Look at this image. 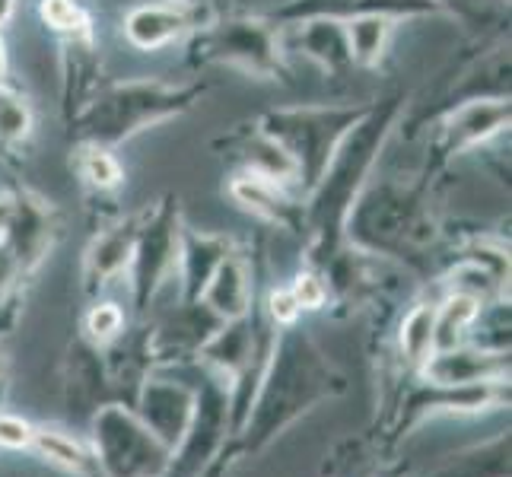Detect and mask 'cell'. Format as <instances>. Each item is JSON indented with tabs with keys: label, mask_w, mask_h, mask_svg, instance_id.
Here are the masks:
<instances>
[{
	"label": "cell",
	"mask_w": 512,
	"mask_h": 477,
	"mask_svg": "<svg viewBox=\"0 0 512 477\" xmlns=\"http://www.w3.org/2000/svg\"><path fill=\"white\" fill-rule=\"evenodd\" d=\"M408 96L392 93L369 102L366 115L350 128V134L334 150L322 179L303 198V236L312 268L325 264L344 249V223L353 201L360 198L366 182L379 169V159L388 150V140L398 134Z\"/></svg>",
	"instance_id": "cell-1"
},
{
	"label": "cell",
	"mask_w": 512,
	"mask_h": 477,
	"mask_svg": "<svg viewBox=\"0 0 512 477\" xmlns=\"http://www.w3.org/2000/svg\"><path fill=\"white\" fill-rule=\"evenodd\" d=\"M433 179L376 175L353 201L344 223V245L376 258L417 261L439 239V217L430 201Z\"/></svg>",
	"instance_id": "cell-2"
},
{
	"label": "cell",
	"mask_w": 512,
	"mask_h": 477,
	"mask_svg": "<svg viewBox=\"0 0 512 477\" xmlns=\"http://www.w3.org/2000/svg\"><path fill=\"white\" fill-rule=\"evenodd\" d=\"M204 93V80L172 83L160 77H131L102 83L93 99L67 121V134L74 144L118 150L144 131L182 118L204 99Z\"/></svg>",
	"instance_id": "cell-3"
},
{
	"label": "cell",
	"mask_w": 512,
	"mask_h": 477,
	"mask_svg": "<svg viewBox=\"0 0 512 477\" xmlns=\"http://www.w3.org/2000/svg\"><path fill=\"white\" fill-rule=\"evenodd\" d=\"M331 382V366L325 363L322 350L309 341V334L296 325L280 331L274 328V344L245 411V443H268L277 430H284L290 420L322 401Z\"/></svg>",
	"instance_id": "cell-4"
},
{
	"label": "cell",
	"mask_w": 512,
	"mask_h": 477,
	"mask_svg": "<svg viewBox=\"0 0 512 477\" xmlns=\"http://www.w3.org/2000/svg\"><path fill=\"white\" fill-rule=\"evenodd\" d=\"M191 67H229L245 77L290 83V58L280 45V26L271 16H223L207 20L185 39Z\"/></svg>",
	"instance_id": "cell-5"
},
{
	"label": "cell",
	"mask_w": 512,
	"mask_h": 477,
	"mask_svg": "<svg viewBox=\"0 0 512 477\" xmlns=\"http://www.w3.org/2000/svg\"><path fill=\"white\" fill-rule=\"evenodd\" d=\"M369 102L350 105H277L261 112L255 121L264 134H271L296 166V191L306 198L312 185L322 179L325 166L331 163L334 150L350 134V128L366 115Z\"/></svg>",
	"instance_id": "cell-6"
},
{
	"label": "cell",
	"mask_w": 512,
	"mask_h": 477,
	"mask_svg": "<svg viewBox=\"0 0 512 477\" xmlns=\"http://www.w3.org/2000/svg\"><path fill=\"white\" fill-rule=\"evenodd\" d=\"M182 207L175 194H160L140 210V226L134 239V255L128 264L131 303L137 312H147L175 268H179V239H182Z\"/></svg>",
	"instance_id": "cell-7"
},
{
	"label": "cell",
	"mask_w": 512,
	"mask_h": 477,
	"mask_svg": "<svg viewBox=\"0 0 512 477\" xmlns=\"http://www.w3.org/2000/svg\"><path fill=\"white\" fill-rule=\"evenodd\" d=\"M93 449L105 477H169L172 468V449L121 404L96 411Z\"/></svg>",
	"instance_id": "cell-8"
},
{
	"label": "cell",
	"mask_w": 512,
	"mask_h": 477,
	"mask_svg": "<svg viewBox=\"0 0 512 477\" xmlns=\"http://www.w3.org/2000/svg\"><path fill=\"white\" fill-rule=\"evenodd\" d=\"M509 118H512L509 99H471L443 112L430 125L433 128L430 156H427V169L420 175L436 179L455 159H462L468 153H481V147L493 144V140L509 131Z\"/></svg>",
	"instance_id": "cell-9"
},
{
	"label": "cell",
	"mask_w": 512,
	"mask_h": 477,
	"mask_svg": "<svg viewBox=\"0 0 512 477\" xmlns=\"http://www.w3.org/2000/svg\"><path fill=\"white\" fill-rule=\"evenodd\" d=\"M10 198H13L10 220L0 236L10 245L16 261H20L23 274L32 280L35 271L51 258V249H55V242L61 236V217L58 207L32 188H16Z\"/></svg>",
	"instance_id": "cell-10"
},
{
	"label": "cell",
	"mask_w": 512,
	"mask_h": 477,
	"mask_svg": "<svg viewBox=\"0 0 512 477\" xmlns=\"http://www.w3.org/2000/svg\"><path fill=\"white\" fill-rule=\"evenodd\" d=\"M214 20L201 0H147L125 13V42L137 51H163L175 42H185L194 29Z\"/></svg>",
	"instance_id": "cell-11"
},
{
	"label": "cell",
	"mask_w": 512,
	"mask_h": 477,
	"mask_svg": "<svg viewBox=\"0 0 512 477\" xmlns=\"http://www.w3.org/2000/svg\"><path fill=\"white\" fill-rule=\"evenodd\" d=\"M220 382H226V379H207L198 388L191 423H188V430L182 436V443L175 446V452H172L169 477L198 474L210 462V455L217 452L220 439L226 433V420H229V392Z\"/></svg>",
	"instance_id": "cell-12"
},
{
	"label": "cell",
	"mask_w": 512,
	"mask_h": 477,
	"mask_svg": "<svg viewBox=\"0 0 512 477\" xmlns=\"http://www.w3.org/2000/svg\"><path fill=\"white\" fill-rule=\"evenodd\" d=\"M214 147L226 163H233L236 172L261 175V179L280 182L296 191V166L287 150L277 144L271 134H264L258 121H242V125L214 137ZM299 194V191H296Z\"/></svg>",
	"instance_id": "cell-13"
},
{
	"label": "cell",
	"mask_w": 512,
	"mask_h": 477,
	"mask_svg": "<svg viewBox=\"0 0 512 477\" xmlns=\"http://www.w3.org/2000/svg\"><path fill=\"white\" fill-rule=\"evenodd\" d=\"M439 10L433 0H287L280 4L271 20L274 23H299V20H357V16H388V20H423V16H436Z\"/></svg>",
	"instance_id": "cell-14"
},
{
	"label": "cell",
	"mask_w": 512,
	"mask_h": 477,
	"mask_svg": "<svg viewBox=\"0 0 512 477\" xmlns=\"http://www.w3.org/2000/svg\"><path fill=\"white\" fill-rule=\"evenodd\" d=\"M420 373L427 385L439 388H465V385H487V382H506L509 376V350H490V347H449L433 350L420 363Z\"/></svg>",
	"instance_id": "cell-15"
},
{
	"label": "cell",
	"mask_w": 512,
	"mask_h": 477,
	"mask_svg": "<svg viewBox=\"0 0 512 477\" xmlns=\"http://www.w3.org/2000/svg\"><path fill=\"white\" fill-rule=\"evenodd\" d=\"M229 198H233L245 214H252L255 220L280 226L287 233H303V198L280 182L261 179V175L236 172L229 179Z\"/></svg>",
	"instance_id": "cell-16"
},
{
	"label": "cell",
	"mask_w": 512,
	"mask_h": 477,
	"mask_svg": "<svg viewBox=\"0 0 512 477\" xmlns=\"http://www.w3.org/2000/svg\"><path fill=\"white\" fill-rule=\"evenodd\" d=\"M137 226H140V210H137V214H128V217H118L112 223H105L93 236V242L86 245L83 290L90 296L105 290L121 274H128V264H131V255H134Z\"/></svg>",
	"instance_id": "cell-17"
},
{
	"label": "cell",
	"mask_w": 512,
	"mask_h": 477,
	"mask_svg": "<svg viewBox=\"0 0 512 477\" xmlns=\"http://www.w3.org/2000/svg\"><path fill=\"white\" fill-rule=\"evenodd\" d=\"M198 388H188L175 379H147L137 398V417L175 452L194 414Z\"/></svg>",
	"instance_id": "cell-18"
},
{
	"label": "cell",
	"mask_w": 512,
	"mask_h": 477,
	"mask_svg": "<svg viewBox=\"0 0 512 477\" xmlns=\"http://www.w3.org/2000/svg\"><path fill=\"white\" fill-rule=\"evenodd\" d=\"M58 64H61V115L67 125L102 86V55L96 45V32L58 39Z\"/></svg>",
	"instance_id": "cell-19"
},
{
	"label": "cell",
	"mask_w": 512,
	"mask_h": 477,
	"mask_svg": "<svg viewBox=\"0 0 512 477\" xmlns=\"http://www.w3.org/2000/svg\"><path fill=\"white\" fill-rule=\"evenodd\" d=\"M277 26H280V45H284L287 58H290V51H296V55H303L315 67H322L325 74H344V70L353 67L344 23L315 16V20L277 23Z\"/></svg>",
	"instance_id": "cell-20"
},
{
	"label": "cell",
	"mask_w": 512,
	"mask_h": 477,
	"mask_svg": "<svg viewBox=\"0 0 512 477\" xmlns=\"http://www.w3.org/2000/svg\"><path fill=\"white\" fill-rule=\"evenodd\" d=\"M198 303L217 315L220 322H233V318L249 315L255 306V274H252V264L245 258L236 245L229 252L220 268L214 271V277L207 280V287L201 290Z\"/></svg>",
	"instance_id": "cell-21"
},
{
	"label": "cell",
	"mask_w": 512,
	"mask_h": 477,
	"mask_svg": "<svg viewBox=\"0 0 512 477\" xmlns=\"http://www.w3.org/2000/svg\"><path fill=\"white\" fill-rule=\"evenodd\" d=\"M233 252V239L220 233H204L182 223V239H179V284H182V303H198L201 290L207 280L214 277L220 261Z\"/></svg>",
	"instance_id": "cell-22"
},
{
	"label": "cell",
	"mask_w": 512,
	"mask_h": 477,
	"mask_svg": "<svg viewBox=\"0 0 512 477\" xmlns=\"http://www.w3.org/2000/svg\"><path fill=\"white\" fill-rule=\"evenodd\" d=\"M252 325H255L252 312L242 318H233V322H220L214 328V334H210L198 350V357L229 385H236L245 376V369L252 366V357H255Z\"/></svg>",
	"instance_id": "cell-23"
},
{
	"label": "cell",
	"mask_w": 512,
	"mask_h": 477,
	"mask_svg": "<svg viewBox=\"0 0 512 477\" xmlns=\"http://www.w3.org/2000/svg\"><path fill=\"white\" fill-rule=\"evenodd\" d=\"M35 137V109L16 83H0V156H23Z\"/></svg>",
	"instance_id": "cell-24"
},
{
	"label": "cell",
	"mask_w": 512,
	"mask_h": 477,
	"mask_svg": "<svg viewBox=\"0 0 512 477\" xmlns=\"http://www.w3.org/2000/svg\"><path fill=\"white\" fill-rule=\"evenodd\" d=\"M401 23L388 20V16H357V20L344 23L347 35V51H350V64L357 70H373L385 61L388 48Z\"/></svg>",
	"instance_id": "cell-25"
},
{
	"label": "cell",
	"mask_w": 512,
	"mask_h": 477,
	"mask_svg": "<svg viewBox=\"0 0 512 477\" xmlns=\"http://www.w3.org/2000/svg\"><path fill=\"white\" fill-rule=\"evenodd\" d=\"M484 303L468 293H446L443 303H436V322H433V350H449L465 344L481 318Z\"/></svg>",
	"instance_id": "cell-26"
},
{
	"label": "cell",
	"mask_w": 512,
	"mask_h": 477,
	"mask_svg": "<svg viewBox=\"0 0 512 477\" xmlns=\"http://www.w3.org/2000/svg\"><path fill=\"white\" fill-rule=\"evenodd\" d=\"M74 172L80 175V182L90 188L96 198L102 194H115L125 185V166L118 163L115 150H102V147H86L74 144Z\"/></svg>",
	"instance_id": "cell-27"
},
{
	"label": "cell",
	"mask_w": 512,
	"mask_h": 477,
	"mask_svg": "<svg viewBox=\"0 0 512 477\" xmlns=\"http://www.w3.org/2000/svg\"><path fill=\"white\" fill-rule=\"evenodd\" d=\"M433 7L471 29L474 39L509 29V0H433Z\"/></svg>",
	"instance_id": "cell-28"
},
{
	"label": "cell",
	"mask_w": 512,
	"mask_h": 477,
	"mask_svg": "<svg viewBox=\"0 0 512 477\" xmlns=\"http://www.w3.org/2000/svg\"><path fill=\"white\" fill-rule=\"evenodd\" d=\"M433 322H436V303H417L404 312L398 325V350L411 366L420 369V363L433 353Z\"/></svg>",
	"instance_id": "cell-29"
},
{
	"label": "cell",
	"mask_w": 512,
	"mask_h": 477,
	"mask_svg": "<svg viewBox=\"0 0 512 477\" xmlns=\"http://www.w3.org/2000/svg\"><path fill=\"white\" fill-rule=\"evenodd\" d=\"M39 16H42V23L58 35V39L96 32L93 13L86 10L83 0H39Z\"/></svg>",
	"instance_id": "cell-30"
},
{
	"label": "cell",
	"mask_w": 512,
	"mask_h": 477,
	"mask_svg": "<svg viewBox=\"0 0 512 477\" xmlns=\"http://www.w3.org/2000/svg\"><path fill=\"white\" fill-rule=\"evenodd\" d=\"M26 274L20 268V261L10 252V245L0 236V331H4L16 312H20V299H23V287H26Z\"/></svg>",
	"instance_id": "cell-31"
},
{
	"label": "cell",
	"mask_w": 512,
	"mask_h": 477,
	"mask_svg": "<svg viewBox=\"0 0 512 477\" xmlns=\"http://www.w3.org/2000/svg\"><path fill=\"white\" fill-rule=\"evenodd\" d=\"M32 446L39 449L48 462H55L67 471H83L86 465H90V455L80 449L77 439H70L61 430H45V427L32 430Z\"/></svg>",
	"instance_id": "cell-32"
},
{
	"label": "cell",
	"mask_w": 512,
	"mask_h": 477,
	"mask_svg": "<svg viewBox=\"0 0 512 477\" xmlns=\"http://www.w3.org/2000/svg\"><path fill=\"white\" fill-rule=\"evenodd\" d=\"M83 331H86V338H90V344L109 347L112 341L121 338V331H125V309L118 303H109V299L96 303L83 318Z\"/></svg>",
	"instance_id": "cell-33"
},
{
	"label": "cell",
	"mask_w": 512,
	"mask_h": 477,
	"mask_svg": "<svg viewBox=\"0 0 512 477\" xmlns=\"http://www.w3.org/2000/svg\"><path fill=\"white\" fill-rule=\"evenodd\" d=\"M290 293L296 299V306L303 309V312H315V309H322L328 303V280L319 268H309V271H299L293 277V284H290Z\"/></svg>",
	"instance_id": "cell-34"
},
{
	"label": "cell",
	"mask_w": 512,
	"mask_h": 477,
	"mask_svg": "<svg viewBox=\"0 0 512 477\" xmlns=\"http://www.w3.org/2000/svg\"><path fill=\"white\" fill-rule=\"evenodd\" d=\"M268 315L274 328H290L299 322V315H303V309L296 306V299L290 293V287H277L268 293Z\"/></svg>",
	"instance_id": "cell-35"
},
{
	"label": "cell",
	"mask_w": 512,
	"mask_h": 477,
	"mask_svg": "<svg viewBox=\"0 0 512 477\" xmlns=\"http://www.w3.org/2000/svg\"><path fill=\"white\" fill-rule=\"evenodd\" d=\"M0 446H4V449H26V446H32V427L23 417L0 414Z\"/></svg>",
	"instance_id": "cell-36"
},
{
	"label": "cell",
	"mask_w": 512,
	"mask_h": 477,
	"mask_svg": "<svg viewBox=\"0 0 512 477\" xmlns=\"http://www.w3.org/2000/svg\"><path fill=\"white\" fill-rule=\"evenodd\" d=\"M16 7H20V0H0V29L13 23Z\"/></svg>",
	"instance_id": "cell-37"
},
{
	"label": "cell",
	"mask_w": 512,
	"mask_h": 477,
	"mask_svg": "<svg viewBox=\"0 0 512 477\" xmlns=\"http://www.w3.org/2000/svg\"><path fill=\"white\" fill-rule=\"evenodd\" d=\"M10 80V55H7V42L4 35H0V83Z\"/></svg>",
	"instance_id": "cell-38"
},
{
	"label": "cell",
	"mask_w": 512,
	"mask_h": 477,
	"mask_svg": "<svg viewBox=\"0 0 512 477\" xmlns=\"http://www.w3.org/2000/svg\"><path fill=\"white\" fill-rule=\"evenodd\" d=\"M4 369H7V357H4V350H0V379H4Z\"/></svg>",
	"instance_id": "cell-39"
}]
</instances>
